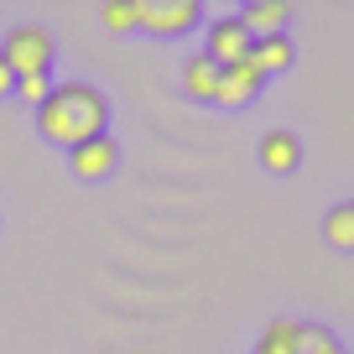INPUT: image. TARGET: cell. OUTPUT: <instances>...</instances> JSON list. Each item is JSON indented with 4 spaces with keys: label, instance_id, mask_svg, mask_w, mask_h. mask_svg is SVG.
<instances>
[{
    "label": "cell",
    "instance_id": "obj_1",
    "mask_svg": "<svg viewBox=\"0 0 354 354\" xmlns=\"http://www.w3.org/2000/svg\"><path fill=\"white\" fill-rule=\"evenodd\" d=\"M104 125H110V100H104L94 84H78V78L53 84V94L37 104V131H42V141L63 146V151H73L78 141L104 136Z\"/></svg>",
    "mask_w": 354,
    "mask_h": 354
},
{
    "label": "cell",
    "instance_id": "obj_2",
    "mask_svg": "<svg viewBox=\"0 0 354 354\" xmlns=\"http://www.w3.org/2000/svg\"><path fill=\"white\" fill-rule=\"evenodd\" d=\"M0 57H6V68H11L16 78H26V73H53V57H57L53 32H47V26H11V32H6V42H0Z\"/></svg>",
    "mask_w": 354,
    "mask_h": 354
},
{
    "label": "cell",
    "instance_id": "obj_3",
    "mask_svg": "<svg viewBox=\"0 0 354 354\" xmlns=\"http://www.w3.org/2000/svg\"><path fill=\"white\" fill-rule=\"evenodd\" d=\"M198 26V0H136V32L183 37Z\"/></svg>",
    "mask_w": 354,
    "mask_h": 354
},
{
    "label": "cell",
    "instance_id": "obj_4",
    "mask_svg": "<svg viewBox=\"0 0 354 354\" xmlns=\"http://www.w3.org/2000/svg\"><path fill=\"white\" fill-rule=\"evenodd\" d=\"M115 167H120V146L110 141V131L94 136V141H78L73 151H68V172L84 177V183H100V177H110Z\"/></svg>",
    "mask_w": 354,
    "mask_h": 354
},
{
    "label": "cell",
    "instance_id": "obj_5",
    "mask_svg": "<svg viewBox=\"0 0 354 354\" xmlns=\"http://www.w3.org/2000/svg\"><path fill=\"white\" fill-rule=\"evenodd\" d=\"M250 47H255V37L240 26V16H219V21L209 26V47H203V53H209L219 68H230V63H245Z\"/></svg>",
    "mask_w": 354,
    "mask_h": 354
},
{
    "label": "cell",
    "instance_id": "obj_6",
    "mask_svg": "<svg viewBox=\"0 0 354 354\" xmlns=\"http://www.w3.org/2000/svg\"><path fill=\"white\" fill-rule=\"evenodd\" d=\"M261 68L245 57V63H230V68H219V88H214V104H250L255 94H261Z\"/></svg>",
    "mask_w": 354,
    "mask_h": 354
},
{
    "label": "cell",
    "instance_id": "obj_7",
    "mask_svg": "<svg viewBox=\"0 0 354 354\" xmlns=\"http://www.w3.org/2000/svg\"><path fill=\"white\" fill-rule=\"evenodd\" d=\"M287 16H292V11L281 6V0H250V6L240 11V26L255 37V42H261V37H281Z\"/></svg>",
    "mask_w": 354,
    "mask_h": 354
},
{
    "label": "cell",
    "instance_id": "obj_8",
    "mask_svg": "<svg viewBox=\"0 0 354 354\" xmlns=\"http://www.w3.org/2000/svg\"><path fill=\"white\" fill-rule=\"evenodd\" d=\"M302 162V146L292 131H266L261 136V167L266 172H292V167Z\"/></svg>",
    "mask_w": 354,
    "mask_h": 354
},
{
    "label": "cell",
    "instance_id": "obj_9",
    "mask_svg": "<svg viewBox=\"0 0 354 354\" xmlns=\"http://www.w3.org/2000/svg\"><path fill=\"white\" fill-rule=\"evenodd\" d=\"M214 88H219V63L209 53H193L183 63V94L188 100H214Z\"/></svg>",
    "mask_w": 354,
    "mask_h": 354
},
{
    "label": "cell",
    "instance_id": "obj_10",
    "mask_svg": "<svg viewBox=\"0 0 354 354\" xmlns=\"http://www.w3.org/2000/svg\"><path fill=\"white\" fill-rule=\"evenodd\" d=\"M250 63L261 68V78L287 73V68H292V37L287 32H281V37H261V42L250 47Z\"/></svg>",
    "mask_w": 354,
    "mask_h": 354
},
{
    "label": "cell",
    "instance_id": "obj_11",
    "mask_svg": "<svg viewBox=\"0 0 354 354\" xmlns=\"http://www.w3.org/2000/svg\"><path fill=\"white\" fill-rule=\"evenodd\" d=\"M297 349H302V323H292V318L266 323L261 344H255V354H297Z\"/></svg>",
    "mask_w": 354,
    "mask_h": 354
},
{
    "label": "cell",
    "instance_id": "obj_12",
    "mask_svg": "<svg viewBox=\"0 0 354 354\" xmlns=\"http://www.w3.org/2000/svg\"><path fill=\"white\" fill-rule=\"evenodd\" d=\"M323 240H328L333 250H354V198L328 209V219H323Z\"/></svg>",
    "mask_w": 354,
    "mask_h": 354
},
{
    "label": "cell",
    "instance_id": "obj_13",
    "mask_svg": "<svg viewBox=\"0 0 354 354\" xmlns=\"http://www.w3.org/2000/svg\"><path fill=\"white\" fill-rule=\"evenodd\" d=\"M100 21L110 26V32H136V0H110V6H100Z\"/></svg>",
    "mask_w": 354,
    "mask_h": 354
},
{
    "label": "cell",
    "instance_id": "obj_14",
    "mask_svg": "<svg viewBox=\"0 0 354 354\" xmlns=\"http://www.w3.org/2000/svg\"><path fill=\"white\" fill-rule=\"evenodd\" d=\"M297 354H339V344H333V333L323 323H302V349Z\"/></svg>",
    "mask_w": 354,
    "mask_h": 354
},
{
    "label": "cell",
    "instance_id": "obj_15",
    "mask_svg": "<svg viewBox=\"0 0 354 354\" xmlns=\"http://www.w3.org/2000/svg\"><path fill=\"white\" fill-rule=\"evenodd\" d=\"M16 94H21L26 104H42L47 94H53V78L47 73H26V78H16Z\"/></svg>",
    "mask_w": 354,
    "mask_h": 354
},
{
    "label": "cell",
    "instance_id": "obj_16",
    "mask_svg": "<svg viewBox=\"0 0 354 354\" xmlns=\"http://www.w3.org/2000/svg\"><path fill=\"white\" fill-rule=\"evenodd\" d=\"M6 94H16V73L6 68V57H0V100H6Z\"/></svg>",
    "mask_w": 354,
    "mask_h": 354
},
{
    "label": "cell",
    "instance_id": "obj_17",
    "mask_svg": "<svg viewBox=\"0 0 354 354\" xmlns=\"http://www.w3.org/2000/svg\"><path fill=\"white\" fill-rule=\"evenodd\" d=\"M339 354H344V349H339Z\"/></svg>",
    "mask_w": 354,
    "mask_h": 354
}]
</instances>
